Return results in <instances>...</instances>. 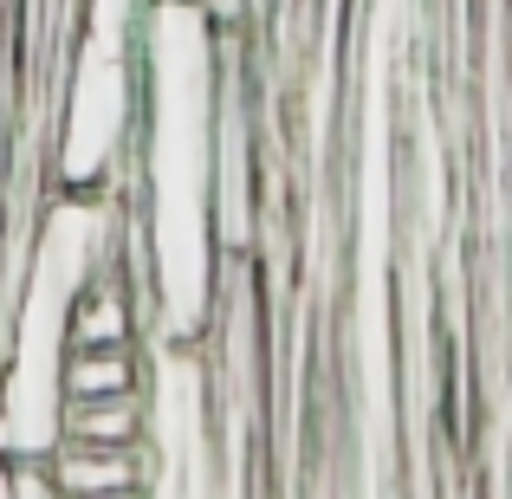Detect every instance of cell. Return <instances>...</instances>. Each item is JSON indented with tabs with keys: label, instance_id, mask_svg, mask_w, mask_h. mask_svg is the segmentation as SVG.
<instances>
[{
	"label": "cell",
	"instance_id": "obj_1",
	"mask_svg": "<svg viewBox=\"0 0 512 499\" xmlns=\"http://www.w3.org/2000/svg\"><path fill=\"white\" fill-rule=\"evenodd\" d=\"M143 65V195H150V325L195 344L221 312L214 292V175H221V104H214V7L150 0L137 20Z\"/></svg>",
	"mask_w": 512,
	"mask_h": 499
},
{
	"label": "cell",
	"instance_id": "obj_2",
	"mask_svg": "<svg viewBox=\"0 0 512 499\" xmlns=\"http://www.w3.org/2000/svg\"><path fill=\"white\" fill-rule=\"evenodd\" d=\"M124 208L98 188H59V201L39 221V240L26 253L20 299L7 331V376H0V454L7 461H52L65 409V350H72V299L117 253Z\"/></svg>",
	"mask_w": 512,
	"mask_h": 499
},
{
	"label": "cell",
	"instance_id": "obj_3",
	"mask_svg": "<svg viewBox=\"0 0 512 499\" xmlns=\"http://www.w3.org/2000/svg\"><path fill=\"white\" fill-rule=\"evenodd\" d=\"M143 111V65H137V26L124 0H91L78 59L65 72V124L52 150L59 188H98L117 169L130 137V117Z\"/></svg>",
	"mask_w": 512,
	"mask_h": 499
},
{
	"label": "cell",
	"instance_id": "obj_4",
	"mask_svg": "<svg viewBox=\"0 0 512 499\" xmlns=\"http://www.w3.org/2000/svg\"><path fill=\"white\" fill-rule=\"evenodd\" d=\"M59 499H104V493H143V448H85V441H59L46 461Z\"/></svg>",
	"mask_w": 512,
	"mask_h": 499
},
{
	"label": "cell",
	"instance_id": "obj_5",
	"mask_svg": "<svg viewBox=\"0 0 512 499\" xmlns=\"http://www.w3.org/2000/svg\"><path fill=\"white\" fill-rule=\"evenodd\" d=\"M143 428H150L143 389H130V396L65 402L59 409V441H85V448H143Z\"/></svg>",
	"mask_w": 512,
	"mask_h": 499
},
{
	"label": "cell",
	"instance_id": "obj_6",
	"mask_svg": "<svg viewBox=\"0 0 512 499\" xmlns=\"http://www.w3.org/2000/svg\"><path fill=\"white\" fill-rule=\"evenodd\" d=\"M59 389H65V402L130 396V389H143V350L137 344H78V350H65Z\"/></svg>",
	"mask_w": 512,
	"mask_h": 499
},
{
	"label": "cell",
	"instance_id": "obj_7",
	"mask_svg": "<svg viewBox=\"0 0 512 499\" xmlns=\"http://www.w3.org/2000/svg\"><path fill=\"white\" fill-rule=\"evenodd\" d=\"M104 499H143V493H104Z\"/></svg>",
	"mask_w": 512,
	"mask_h": 499
}]
</instances>
